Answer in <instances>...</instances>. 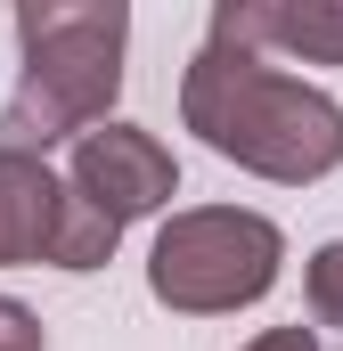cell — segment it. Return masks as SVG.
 I'll use <instances>...</instances> for the list:
<instances>
[{"label": "cell", "mask_w": 343, "mask_h": 351, "mask_svg": "<svg viewBox=\"0 0 343 351\" xmlns=\"http://www.w3.org/2000/svg\"><path fill=\"white\" fill-rule=\"evenodd\" d=\"M66 196L82 204L90 221L123 229L131 213H147V204H164V196H172V156L147 139V131H90L82 147H74V180H66Z\"/></svg>", "instance_id": "cell-4"}, {"label": "cell", "mask_w": 343, "mask_h": 351, "mask_svg": "<svg viewBox=\"0 0 343 351\" xmlns=\"http://www.w3.org/2000/svg\"><path fill=\"white\" fill-rule=\"evenodd\" d=\"M278 278V229L254 213H188L156 237V294L180 311L254 302Z\"/></svg>", "instance_id": "cell-3"}, {"label": "cell", "mask_w": 343, "mask_h": 351, "mask_svg": "<svg viewBox=\"0 0 343 351\" xmlns=\"http://www.w3.org/2000/svg\"><path fill=\"white\" fill-rule=\"evenodd\" d=\"M58 204L66 188L33 156H0V262H33L58 245Z\"/></svg>", "instance_id": "cell-6"}, {"label": "cell", "mask_w": 343, "mask_h": 351, "mask_svg": "<svg viewBox=\"0 0 343 351\" xmlns=\"http://www.w3.org/2000/svg\"><path fill=\"white\" fill-rule=\"evenodd\" d=\"M254 351H311V335H303V327H286V335H261Z\"/></svg>", "instance_id": "cell-9"}, {"label": "cell", "mask_w": 343, "mask_h": 351, "mask_svg": "<svg viewBox=\"0 0 343 351\" xmlns=\"http://www.w3.org/2000/svg\"><path fill=\"white\" fill-rule=\"evenodd\" d=\"M188 123L270 180H319L343 164V106L270 74L246 41H204L188 66Z\"/></svg>", "instance_id": "cell-1"}, {"label": "cell", "mask_w": 343, "mask_h": 351, "mask_svg": "<svg viewBox=\"0 0 343 351\" xmlns=\"http://www.w3.org/2000/svg\"><path fill=\"white\" fill-rule=\"evenodd\" d=\"M0 351H41V327H33L16 302H0Z\"/></svg>", "instance_id": "cell-8"}, {"label": "cell", "mask_w": 343, "mask_h": 351, "mask_svg": "<svg viewBox=\"0 0 343 351\" xmlns=\"http://www.w3.org/2000/svg\"><path fill=\"white\" fill-rule=\"evenodd\" d=\"M311 302H319V319L343 327V245H327V254L311 262Z\"/></svg>", "instance_id": "cell-7"}, {"label": "cell", "mask_w": 343, "mask_h": 351, "mask_svg": "<svg viewBox=\"0 0 343 351\" xmlns=\"http://www.w3.org/2000/svg\"><path fill=\"white\" fill-rule=\"evenodd\" d=\"M123 8H25V82L0 114V156H33L49 139H66L74 123L106 114V98L123 82Z\"/></svg>", "instance_id": "cell-2"}, {"label": "cell", "mask_w": 343, "mask_h": 351, "mask_svg": "<svg viewBox=\"0 0 343 351\" xmlns=\"http://www.w3.org/2000/svg\"><path fill=\"white\" fill-rule=\"evenodd\" d=\"M221 41H246V49H294V58H319L343 66V8H294V0H237L213 16Z\"/></svg>", "instance_id": "cell-5"}]
</instances>
